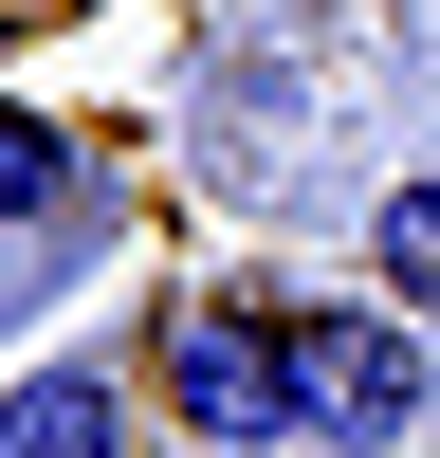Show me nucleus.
<instances>
[{
	"mask_svg": "<svg viewBox=\"0 0 440 458\" xmlns=\"http://www.w3.org/2000/svg\"><path fill=\"white\" fill-rule=\"evenodd\" d=\"M147 403H165L202 458H293L312 440L275 293H165V312H147Z\"/></svg>",
	"mask_w": 440,
	"mask_h": 458,
	"instance_id": "nucleus-1",
	"label": "nucleus"
},
{
	"mask_svg": "<svg viewBox=\"0 0 440 458\" xmlns=\"http://www.w3.org/2000/svg\"><path fill=\"white\" fill-rule=\"evenodd\" d=\"M275 330H293V403H312V440L330 458H403L422 440V403H440V349H422V312H385V293H275Z\"/></svg>",
	"mask_w": 440,
	"mask_h": 458,
	"instance_id": "nucleus-2",
	"label": "nucleus"
},
{
	"mask_svg": "<svg viewBox=\"0 0 440 458\" xmlns=\"http://www.w3.org/2000/svg\"><path fill=\"white\" fill-rule=\"evenodd\" d=\"M0 458H129V367H110V349L0 367Z\"/></svg>",
	"mask_w": 440,
	"mask_h": 458,
	"instance_id": "nucleus-3",
	"label": "nucleus"
},
{
	"mask_svg": "<svg viewBox=\"0 0 440 458\" xmlns=\"http://www.w3.org/2000/svg\"><path fill=\"white\" fill-rule=\"evenodd\" d=\"M73 202H110V183H92V147H73L55 110H0V239H55Z\"/></svg>",
	"mask_w": 440,
	"mask_h": 458,
	"instance_id": "nucleus-4",
	"label": "nucleus"
},
{
	"mask_svg": "<svg viewBox=\"0 0 440 458\" xmlns=\"http://www.w3.org/2000/svg\"><path fill=\"white\" fill-rule=\"evenodd\" d=\"M367 293L440 330V165H403V183H367Z\"/></svg>",
	"mask_w": 440,
	"mask_h": 458,
	"instance_id": "nucleus-5",
	"label": "nucleus"
}]
</instances>
